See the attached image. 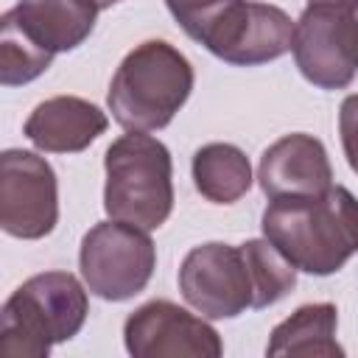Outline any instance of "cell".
Returning <instances> with one entry per match:
<instances>
[{
  "mask_svg": "<svg viewBox=\"0 0 358 358\" xmlns=\"http://www.w3.org/2000/svg\"><path fill=\"white\" fill-rule=\"evenodd\" d=\"M249 277H252V308H268L288 296L296 285V266L268 241V238H252L241 246Z\"/></svg>",
  "mask_w": 358,
  "mask_h": 358,
  "instance_id": "2e32d148",
  "label": "cell"
},
{
  "mask_svg": "<svg viewBox=\"0 0 358 358\" xmlns=\"http://www.w3.org/2000/svg\"><path fill=\"white\" fill-rule=\"evenodd\" d=\"M257 182L268 199L322 196L333 187V168L322 140L305 131H294L263 151Z\"/></svg>",
  "mask_w": 358,
  "mask_h": 358,
  "instance_id": "8fae6325",
  "label": "cell"
},
{
  "mask_svg": "<svg viewBox=\"0 0 358 358\" xmlns=\"http://www.w3.org/2000/svg\"><path fill=\"white\" fill-rule=\"evenodd\" d=\"M53 56L42 48H36L20 25L6 11L0 17V84L3 87H20L34 78H39L50 67Z\"/></svg>",
  "mask_w": 358,
  "mask_h": 358,
  "instance_id": "e0dca14e",
  "label": "cell"
},
{
  "mask_svg": "<svg viewBox=\"0 0 358 358\" xmlns=\"http://www.w3.org/2000/svg\"><path fill=\"white\" fill-rule=\"evenodd\" d=\"M59 221V182L50 162L34 151L0 154V227L11 238L39 241Z\"/></svg>",
  "mask_w": 358,
  "mask_h": 358,
  "instance_id": "52a82bcc",
  "label": "cell"
},
{
  "mask_svg": "<svg viewBox=\"0 0 358 358\" xmlns=\"http://www.w3.org/2000/svg\"><path fill=\"white\" fill-rule=\"evenodd\" d=\"M338 134L350 168L358 173V95H347L338 109Z\"/></svg>",
  "mask_w": 358,
  "mask_h": 358,
  "instance_id": "ac0fdd59",
  "label": "cell"
},
{
  "mask_svg": "<svg viewBox=\"0 0 358 358\" xmlns=\"http://www.w3.org/2000/svg\"><path fill=\"white\" fill-rule=\"evenodd\" d=\"M98 11L92 0H17V6L8 8L20 31L50 56L84 45Z\"/></svg>",
  "mask_w": 358,
  "mask_h": 358,
  "instance_id": "4fadbf2b",
  "label": "cell"
},
{
  "mask_svg": "<svg viewBox=\"0 0 358 358\" xmlns=\"http://www.w3.org/2000/svg\"><path fill=\"white\" fill-rule=\"evenodd\" d=\"M260 227L296 271L313 277L336 274L358 255V199L341 185L322 196L271 199Z\"/></svg>",
  "mask_w": 358,
  "mask_h": 358,
  "instance_id": "6da1fadb",
  "label": "cell"
},
{
  "mask_svg": "<svg viewBox=\"0 0 358 358\" xmlns=\"http://www.w3.org/2000/svg\"><path fill=\"white\" fill-rule=\"evenodd\" d=\"M358 0H308V6H333V8H352Z\"/></svg>",
  "mask_w": 358,
  "mask_h": 358,
  "instance_id": "ffe728a7",
  "label": "cell"
},
{
  "mask_svg": "<svg viewBox=\"0 0 358 358\" xmlns=\"http://www.w3.org/2000/svg\"><path fill=\"white\" fill-rule=\"evenodd\" d=\"M87 291L70 271L28 277L3 302L0 352L11 358H45L53 344L78 336L90 310Z\"/></svg>",
  "mask_w": 358,
  "mask_h": 358,
  "instance_id": "3957f363",
  "label": "cell"
},
{
  "mask_svg": "<svg viewBox=\"0 0 358 358\" xmlns=\"http://www.w3.org/2000/svg\"><path fill=\"white\" fill-rule=\"evenodd\" d=\"M98 8H109V6H115V3H120V0H92Z\"/></svg>",
  "mask_w": 358,
  "mask_h": 358,
  "instance_id": "7402d4cb",
  "label": "cell"
},
{
  "mask_svg": "<svg viewBox=\"0 0 358 358\" xmlns=\"http://www.w3.org/2000/svg\"><path fill=\"white\" fill-rule=\"evenodd\" d=\"M123 341L134 358H218L224 352L213 324L168 299H151L129 313Z\"/></svg>",
  "mask_w": 358,
  "mask_h": 358,
  "instance_id": "30bf717a",
  "label": "cell"
},
{
  "mask_svg": "<svg viewBox=\"0 0 358 358\" xmlns=\"http://www.w3.org/2000/svg\"><path fill=\"white\" fill-rule=\"evenodd\" d=\"M193 185L213 204H232L252 187L249 157L232 143H207L193 154Z\"/></svg>",
  "mask_w": 358,
  "mask_h": 358,
  "instance_id": "9a60e30c",
  "label": "cell"
},
{
  "mask_svg": "<svg viewBox=\"0 0 358 358\" xmlns=\"http://www.w3.org/2000/svg\"><path fill=\"white\" fill-rule=\"evenodd\" d=\"M179 291L185 302L207 319H235L252 308V277L241 246L201 243L179 266Z\"/></svg>",
  "mask_w": 358,
  "mask_h": 358,
  "instance_id": "ba28073f",
  "label": "cell"
},
{
  "mask_svg": "<svg viewBox=\"0 0 358 358\" xmlns=\"http://www.w3.org/2000/svg\"><path fill=\"white\" fill-rule=\"evenodd\" d=\"M78 268L90 294L106 302H126L151 282L157 249L145 229L109 218L81 238Z\"/></svg>",
  "mask_w": 358,
  "mask_h": 358,
  "instance_id": "8992f818",
  "label": "cell"
},
{
  "mask_svg": "<svg viewBox=\"0 0 358 358\" xmlns=\"http://www.w3.org/2000/svg\"><path fill=\"white\" fill-rule=\"evenodd\" d=\"M294 25L296 22H291V17L271 3L224 0L204 20H199L187 36L227 64L255 67L291 50Z\"/></svg>",
  "mask_w": 358,
  "mask_h": 358,
  "instance_id": "5b68a950",
  "label": "cell"
},
{
  "mask_svg": "<svg viewBox=\"0 0 358 358\" xmlns=\"http://www.w3.org/2000/svg\"><path fill=\"white\" fill-rule=\"evenodd\" d=\"M338 310L330 302H313L296 308L288 319H282L266 344V355H316L333 358L344 355L336 341Z\"/></svg>",
  "mask_w": 358,
  "mask_h": 358,
  "instance_id": "5bb4252c",
  "label": "cell"
},
{
  "mask_svg": "<svg viewBox=\"0 0 358 358\" xmlns=\"http://www.w3.org/2000/svg\"><path fill=\"white\" fill-rule=\"evenodd\" d=\"M103 210L109 218L159 229L173 210V162L165 143L145 131L117 137L103 157Z\"/></svg>",
  "mask_w": 358,
  "mask_h": 358,
  "instance_id": "277c9868",
  "label": "cell"
},
{
  "mask_svg": "<svg viewBox=\"0 0 358 358\" xmlns=\"http://www.w3.org/2000/svg\"><path fill=\"white\" fill-rule=\"evenodd\" d=\"M294 62L305 81L319 90H344L352 84L358 59L350 8L308 6L294 25Z\"/></svg>",
  "mask_w": 358,
  "mask_h": 358,
  "instance_id": "9c48e42d",
  "label": "cell"
},
{
  "mask_svg": "<svg viewBox=\"0 0 358 358\" xmlns=\"http://www.w3.org/2000/svg\"><path fill=\"white\" fill-rule=\"evenodd\" d=\"M224 0H165L168 11L173 14V20L182 25V31L187 34L199 20H204L213 8H218Z\"/></svg>",
  "mask_w": 358,
  "mask_h": 358,
  "instance_id": "d6986e66",
  "label": "cell"
},
{
  "mask_svg": "<svg viewBox=\"0 0 358 358\" xmlns=\"http://www.w3.org/2000/svg\"><path fill=\"white\" fill-rule=\"evenodd\" d=\"M193 64L165 39H148L126 53L112 76L106 106L126 131H159L193 92Z\"/></svg>",
  "mask_w": 358,
  "mask_h": 358,
  "instance_id": "7a4b0ae2",
  "label": "cell"
},
{
  "mask_svg": "<svg viewBox=\"0 0 358 358\" xmlns=\"http://www.w3.org/2000/svg\"><path fill=\"white\" fill-rule=\"evenodd\" d=\"M350 22H352V36H355V59H358V3L350 8Z\"/></svg>",
  "mask_w": 358,
  "mask_h": 358,
  "instance_id": "44dd1931",
  "label": "cell"
},
{
  "mask_svg": "<svg viewBox=\"0 0 358 358\" xmlns=\"http://www.w3.org/2000/svg\"><path fill=\"white\" fill-rule=\"evenodd\" d=\"M109 126L106 112L76 95H56L34 106L25 120V137L48 154H78L90 148Z\"/></svg>",
  "mask_w": 358,
  "mask_h": 358,
  "instance_id": "7c38bea8",
  "label": "cell"
}]
</instances>
